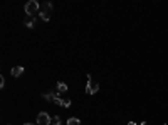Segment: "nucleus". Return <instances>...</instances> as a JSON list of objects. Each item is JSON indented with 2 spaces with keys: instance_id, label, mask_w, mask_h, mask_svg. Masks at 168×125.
Segmentation results:
<instances>
[{
  "instance_id": "nucleus-1",
  "label": "nucleus",
  "mask_w": 168,
  "mask_h": 125,
  "mask_svg": "<svg viewBox=\"0 0 168 125\" xmlns=\"http://www.w3.org/2000/svg\"><path fill=\"white\" fill-rule=\"evenodd\" d=\"M24 10H25V14H27L29 17H34L37 12H40V4H39L37 0H29V2L25 4Z\"/></svg>"
},
{
  "instance_id": "nucleus-2",
  "label": "nucleus",
  "mask_w": 168,
  "mask_h": 125,
  "mask_svg": "<svg viewBox=\"0 0 168 125\" xmlns=\"http://www.w3.org/2000/svg\"><path fill=\"white\" fill-rule=\"evenodd\" d=\"M99 91V83L92 81L91 74H88V86H86V95H96Z\"/></svg>"
},
{
  "instance_id": "nucleus-3",
  "label": "nucleus",
  "mask_w": 168,
  "mask_h": 125,
  "mask_svg": "<svg viewBox=\"0 0 168 125\" xmlns=\"http://www.w3.org/2000/svg\"><path fill=\"white\" fill-rule=\"evenodd\" d=\"M50 118L49 117V113H46V112H40L37 115V125H50Z\"/></svg>"
},
{
  "instance_id": "nucleus-4",
  "label": "nucleus",
  "mask_w": 168,
  "mask_h": 125,
  "mask_svg": "<svg viewBox=\"0 0 168 125\" xmlns=\"http://www.w3.org/2000/svg\"><path fill=\"white\" fill-rule=\"evenodd\" d=\"M42 96H44V100H47V102H52V103H54L56 98L59 96V93H57V91H50V93H42Z\"/></svg>"
},
{
  "instance_id": "nucleus-5",
  "label": "nucleus",
  "mask_w": 168,
  "mask_h": 125,
  "mask_svg": "<svg viewBox=\"0 0 168 125\" xmlns=\"http://www.w3.org/2000/svg\"><path fill=\"white\" fill-rule=\"evenodd\" d=\"M20 74H24V66H15V68H12V76L14 78H19Z\"/></svg>"
},
{
  "instance_id": "nucleus-6",
  "label": "nucleus",
  "mask_w": 168,
  "mask_h": 125,
  "mask_svg": "<svg viewBox=\"0 0 168 125\" xmlns=\"http://www.w3.org/2000/svg\"><path fill=\"white\" fill-rule=\"evenodd\" d=\"M67 90H69V88H67L66 83H57V93H59V95H64V93H67Z\"/></svg>"
},
{
  "instance_id": "nucleus-7",
  "label": "nucleus",
  "mask_w": 168,
  "mask_h": 125,
  "mask_svg": "<svg viewBox=\"0 0 168 125\" xmlns=\"http://www.w3.org/2000/svg\"><path fill=\"white\" fill-rule=\"evenodd\" d=\"M40 12H52V4L50 2H46V4H42L40 5Z\"/></svg>"
},
{
  "instance_id": "nucleus-8",
  "label": "nucleus",
  "mask_w": 168,
  "mask_h": 125,
  "mask_svg": "<svg viewBox=\"0 0 168 125\" xmlns=\"http://www.w3.org/2000/svg\"><path fill=\"white\" fill-rule=\"evenodd\" d=\"M34 24H35V19L34 17H29L25 20V27H27V29H34Z\"/></svg>"
},
{
  "instance_id": "nucleus-9",
  "label": "nucleus",
  "mask_w": 168,
  "mask_h": 125,
  "mask_svg": "<svg viewBox=\"0 0 168 125\" xmlns=\"http://www.w3.org/2000/svg\"><path fill=\"white\" fill-rule=\"evenodd\" d=\"M39 15H40V19L44 22H49L50 20V14L49 12H39Z\"/></svg>"
},
{
  "instance_id": "nucleus-10",
  "label": "nucleus",
  "mask_w": 168,
  "mask_h": 125,
  "mask_svg": "<svg viewBox=\"0 0 168 125\" xmlns=\"http://www.w3.org/2000/svg\"><path fill=\"white\" fill-rule=\"evenodd\" d=\"M67 125H81V120L76 118V117H71V118L67 120Z\"/></svg>"
},
{
  "instance_id": "nucleus-11",
  "label": "nucleus",
  "mask_w": 168,
  "mask_h": 125,
  "mask_svg": "<svg viewBox=\"0 0 168 125\" xmlns=\"http://www.w3.org/2000/svg\"><path fill=\"white\" fill-rule=\"evenodd\" d=\"M62 122H61V117L59 115H56V117H52V120H50V125H61Z\"/></svg>"
},
{
  "instance_id": "nucleus-12",
  "label": "nucleus",
  "mask_w": 168,
  "mask_h": 125,
  "mask_svg": "<svg viewBox=\"0 0 168 125\" xmlns=\"http://www.w3.org/2000/svg\"><path fill=\"white\" fill-rule=\"evenodd\" d=\"M71 103H72V102H71V98H62V107H64V108L71 107Z\"/></svg>"
},
{
  "instance_id": "nucleus-13",
  "label": "nucleus",
  "mask_w": 168,
  "mask_h": 125,
  "mask_svg": "<svg viewBox=\"0 0 168 125\" xmlns=\"http://www.w3.org/2000/svg\"><path fill=\"white\" fill-rule=\"evenodd\" d=\"M0 86H2V88L5 86V78L4 76H0Z\"/></svg>"
},
{
  "instance_id": "nucleus-14",
  "label": "nucleus",
  "mask_w": 168,
  "mask_h": 125,
  "mask_svg": "<svg viewBox=\"0 0 168 125\" xmlns=\"http://www.w3.org/2000/svg\"><path fill=\"white\" fill-rule=\"evenodd\" d=\"M128 125H136V123H134V122H128Z\"/></svg>"
},
{
  "instance_id": "nucleus-15",
  "label": "nucleus",
  "mask_w": 168,
  "mask_h": 125,
  "mask_svg": "<svg viewBox=\"0 0 168 125\" xmlns=\"http://www.w3.org/2000/svg\"><path fill=\"white\" fill-rule=\"evenodd\" d=\"M140 125H146V122H141V123H140Z\"/></svg>"
},
{
  "instance_id": "nucleus-16",
  "label": "nucleus",
  "mask_w": 168,
  "mask_h": 125,
  "mask_svg": "<svg viewBox=\"0 0 168 125\" xmlns=\"http://www.w3.org/2000/svg\"><path fill=\"white\" fill-rule=\"evenodd\" d=\"M24 125H34V123H24Z\"/></svg>"
}]
</instances>
